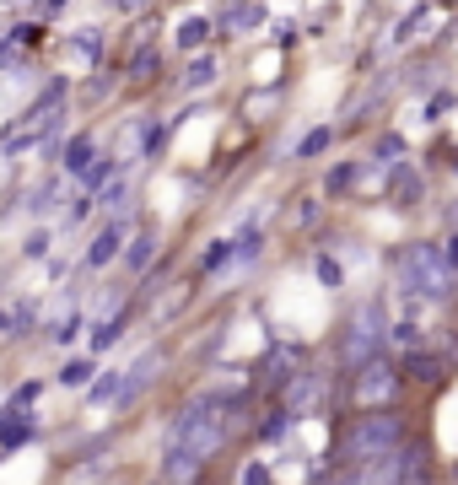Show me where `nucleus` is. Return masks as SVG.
<instances>
[{"instance_id":"nucleus-1","label":"nucleus","mask_w":458,"mask_h":485,"mask_svg":"<svg viewBox=\"0 0 458 485\" xmlns=\"http://www.w3.org/2000/svg\"><path fill=\"white\" fill-rule=\"evenodd\" d=\"M237 426H243V394H200L167 415L157 458H194L211 469V458H221Z\"/></svg>"},{"instance_id":"nucleus-2","label":"nucleus","mask_w":458,"mask_h":485,"mask_svg":"<svg viewBox=\"0 0 458 485\" xmlns=\"http://www.w3.org/2000/svg\"><path fill=\"white\" fill-rule=\"evenodd\" d=\"M410 437V415L400 404H367L335 432V480H356V469H367L372 458L394 453Z\"/></svg>"},{"instance_id":"nucleus-3","label":"nucleus","mask_w":458,"mask_h":485,"mask_svg":"<svg viewBox=\"0 0 458 485\" xmlns=\"http://www.w3.org/2000/svg\"><path fill=\"white\" fill-rule=\"evenodd\" d=\"M394 286L410 292V297H421V302L447 308L458 297V270L442 259L437 238H410V243L394 248Z\"/></svg>"},{"instance_id":"nucleus-4","label":"nucleus","mask_w":458,"mask_h":485,"mask_svg":"<svg viewBox=\"0 0 458 485\" xmlns=\"http://www.w3.org/2000/svg\"><path fill=\"white\" fill-rule=\"evenodd\" d=\"M388 345V308L383 297H361L345 324H340V340H335V367L340 372H356L361 362H372L377 351Z\"/></svg>"},{"instance_id":"nucleus-5","label":"nucleus","mask_w":458,"mask_h":485,"mask_svg":"<svg viewBox=\"0 0 458 485\" xmlns=\"http://www.w3.org/2000/svg\"><path fill=\"white\" fill-rule=\"evenodd\" d=\"M405 388H410V383H405V367L388 362L383 351H377L372 362H361L356 372H345V394H351L356 410H367V404H400Z\"/></svg>"},{"instance_id":"nucleus-6","label":"nucleus","mask_w":458,"mask_h":485,"mask_svg":"<svg viewBox=\"0 0 458 485\" xmlns=\"http://www.w3.org/2000/svg\"><path fill=\"white\" fill-rule=\"evenodd\" d=\"M356 480H383V485H415V480H431V448L405 437L394 453L372 458L367 469H356Z\"/></svg>"},{"instance_id":"nucleus-7","label":"nucleus","mask_w":458,"mask_h":485,"mask_svg":"<svg viewBox=\"0 0 458 485\" xmlns=\"http://www.w3.org/2000/svg\"><path fill=\"white\" fill-rule=\"evenodd\" d=\"M162 372H167V351H157V345H151V351H141L136 362L124 367V383H119V394H113V415H124V410L136 404V399H141V394L162 378Z\"/></svg>"},{"instance_id":"nucleus-8","label":"nucleus","mask_w":458,"mask_h":485,"mask_svg":"<svg viewBox=\"0 0 458 485\" xmlns=\"http://www.w3.org/2000/svg\"><path fill=\"white\" fill-rule=\"evenodd\" d=\"M400 367H405V383H415V388H442V383L458 372V356H453V351H431V345H415V351L400 356Z\"/></svg>"},{"instance_id":"nucleus-9","label":"nucleus","mask_w":458,"mask_h":485,"mask_svg":"<svg viewBox=\"0 0 458 485\" xmlns=\"http://www.w3.org/2000/svg\"><path fill=\"white\" fill-rule=\"evenodd\" d=\"M129 232H136V216H129V211H113L103 227H97V238H92V248H87V270H108L119 254H124V243H129Z\"/></svg>"},{"instance_id":"nucleus-10","label":"nucleus","mask_w":458,"mask_h":485,"mask_svg":"<svg viewBox=\"0 0 458 485\" xmlns=\"http://www.w3.org/2000/svg\"><path fill=\"white\" fill-rule=\"evenodd\" d=\"M383 199L388 205H400V211H410V205H421L426 199V173L415 168V162H388V173H383Z\"/></svg>"},{"instance_id":"nucleus-11","label":"nucleus","mask_w":458,"mask_h":485,"mask_svg":"<svg viewBox=\"0 0 458 485\" xmlns=\"http://www.w3.org/2000/svg\"><path fill=\"white\" fill-rule=\"evenodd\" d=\"M157 82H162V43H151V33H141L136 49H129V59H124V87L151 92Z\"/></svg>"},{"instance_id":"nucleus-12","label":"nucleus","mask_w":458,"mask_h":485,"mask_svg":"<svg viewBox=\"0 0 458 485\" xmlns=\"http://www.w3.org/2000/svg\"><path fill=\"white\" fill-rule=\"evenodd\" d=\"M216 82H221V54H216L211 43L194 49L189 65H183V76H178V87H183V92H211Z\"/></svg>"},{"instance_id":"nucleus-13","label":"nucleus","mask_w":458,"mask_h":485,"mask_svg":"<svg viewBox=\"0 0 458 485\" xmlns=\"http://www.w3.org/2000/svg\"><path fill=\"white\" fill-rule=\"evenodd\" d=\"M33 437H38V421H33V404H6V410H0V448H6V453L27 448Z\"/></svg>"},{"instance_id":"nucleus-14","label":"nucleus","mask_w":458,"mask_h":485,"mask_svg":"<svg viewBox=\"0 0 458 485\" xmlns=\"http://www.w3.org/2000/svg\"><path fill=\"white\" fill-rule=\"evenodd\" d=\"M302 362H307L302 345H276V351L259 362V372H265V388H270V394H276V388H286V383L302 372Z\"/></svg>"},{"instance_id":"nucleus-15","label":"nucleus","mask_w":458,"mask_h":485,"mask_svg":"<svg viewBox=\"0 0 458 485\" xmlns=\"http://www.w3.org/2000/svg\"><path fill=\"white\" fill-rule=\"evenodd\" d=\"M157 248H162L157 227H136V232H129V243H124V254H119L124 275H146V270H151V259H157Z\"/></svg>"},{"instance_id":"nucleus-16","label":"nucleus","mask_w":458,"mask_h":485,"mask_svg":"<svg viewBox=\"0 0 458 485\" xmlns=\"http://www.w3.org/2000/svg\"><path fill=\"white\" fill-rule=\"evenodd\" d=\"M129 318H136V302H119L113 313H103L97 324H92V356H103V351H113V345L124 340V329H129Z\"/></svg>"},{"instance_id":"nucleus-17","label":"nucleus","mask_w":458,"mask_h":485,"mask_svg":"<svg viewBox=\"0 0 458 485\" xmlns=\"http://www.w3.org/2000/svg\"><path fill=\"white\" fill-rule=\"evenodd\" d=\"M270 12L259 6V0H227V12L216 17V33H227V38H243V33H253L259 22H265Z\"/></svg>"},{"instance_id":"nucleus-18","label":"nucleus","mask_w":458,"mask_h":485,"mask_svg":"<svg viewBox=\"0 0 458 485\" xmlns=\"http://www.w3.org/2000/svg\"><path fill=\"white\" fill-rule=\"evenodd\" d=\"M361 173H367V157L356 162H335L330 173H323V199H351L361 189Z\"/></svg>"},{"instance_id":"nucleus-19","label":"nucleus","mask_w":458,"mask_h":485,"mask_svg":"<svg viewBox=\"0 0 458 485\" xmlns=\"http://www.w3.org/2000/svg\"><path fill=\"white\" fill-rule=\"evenodd\" d=\"M259 254H265V227H259V216H248L232 238V270H253Z\"/></svg>"},{"instance_id":"nucleus-20","label":"nucleus","mask_w":458,"mask_h":485,"mask_svg":"<svg viewBox=\"0 0 458 485\" xmlns=\"http://www.w3.org/2000/svg\"><path fill=\"white\" fill-rule=\"evenodd\" d=\"M216 38V17H206V12H189L178 27H173V43L183 49V54H194V49H206Z\"/></svg>"},{"instance_id":"nucleus-21","label":"nucleus","mask_w":458,"mask_h":485,"mask_svg":"<svg viewBox=\"0 0 458 485\" xmlns=\"http://www.w3.org/2000/svg\"><path fill=\"white\" fill-rule=\"evenodd\" d=\"M65 178H71V173L59 168V173H49L38 189H27V216H49V211H54V205L65 199Z\"/></svg>"},{"instance_id":"nucleus-22","label":"nucleus","mask_w":458,"mask_h":485,"mask_svg":"<svg viewBox=\"0 0 458 485\" xmlns=\"http://www.w3.org/2000/svg\"><path fill=\"white\" fill-rule=\"evenodd\" d=\"M92 157H97V135H92V129H76L71 141H65V152H59V168L76 178V173H82V168H87Z\"/></svg>"},{"instance_id":"nucleus-23","label":"nucleus","mask_w":458,"mask_h":485,"mask_svg":"<svg viewBox=\"0 0 458 485\" xmlns=\"http://www.w3.org/2000/svg\"><path fill=\"white\" fill-rule=\"evenodd\" d=\"M297 421H302V415H297V410H286V404H276V410H265V421H259V426H253V437H259V442H286V437L297 432Z\"/></svg>"},{"instance_id":"nucleus-24","label":"nucleus","mask_w":458,"mask_h":485,"mask_svg":"<svg viewBox=\"0 0 458 485\" xmlns=\"http://www.w3.org/2000/svg\"><path fill=\"white\" fill-rule=\"evenodd\" d=\"M437 17V0H415V6L394 22V43H415V38H426V22Z\"/></svg>"},{"instance_id":"nucleus-25","label":"nucleus","mask_w":458,"mask_h":485,"mask_svg":"<svg viewBox=\"0 0 458 485\" xmlns=\"http://www.w3.org/2000/svg\"><path fill=\"white\" fill-rule=\"evenodd\" d=\"M129 194H136V178H129V168H119L103 189H97V211H129Z\"/></svg>"},{"instance_id":"nucleus-26","label":"nucleus","mask_w":458,"mask_h":485,"mask_svg":"<svg viewBox=\"0 0 458 485\" xmlns=\"http://www.w3.org/2000/svg\"><path fill=\"white\" fill-rule=\"evenodd\" d=\"M335 141H340V129H335V124H313L302 141H297V152H291V157H297V162H318L323 152H335Z\"/></svg>"},{"instance_id":"nucleus-27","label":"nucleus","mask_w":458,"mask_h":485,"mask_svg":"<svg viewBox=\"0 0 458 485\" xmlns=\"http://www.w3.org/2000/svg\"><path fill=\"white\" fill-rule=\"evenodd\" d=\"M221 270H232V238H211L206 243L200 264H194V281H211V275H221Z\"/></svg>"},{"instance_id":"nucleus-28","label":"nucleus","mask_w":458,"mask_h":485,"mask_svg":"<svg viewBox=\"0 0 458 485\" xmlns=\"http://www.w3.org/2000/svg\"><path fill=\"white\" fill-rule=\"evenodd\" d=\"M119 168H124V162H119V152H97V157H92V162H87V168L76 173V184H82L87 194H97V189H103V184H108V178L119 173Z\"/></svg>"},{"instance_id":"nucleus-29","label":"nucleus","mask_w":458,"mask_h":485,"mask_svg":"<svg viewBox=\"0 0 458 485\" xmlns=\"http://www.w3.org/2000/svg\"><path fill=\"white\" fill-rule=\"evenodd\" d=\"M388 345H394V351H415V345H426V329H421V313H405V318H388Z\"/></svg>"},{"instance_id":"nucleus-30","label":"nucleus","mask_w":458,"mask_h":485,"mask_svg":"<svg viewBox=\"0 0 458 485\" xmlns=\"http://www.w3.org/2000/svg\"><path fill=\"white\" fill-rule=\"evenodd\" d=\"M119 87H124V76H119V71H108V65H97V76L87 82V92H82V98H87V108H103Z\"/></svg>"},{"instance_id":"nucleus-31","label":"nucleus","mask_w":458,"mask_h":485,"mask_svg":"<svg viewBox=\"0 0 458 485\" xmlns=\"http://www.w3.org/2000/svg\"><path fill=\"white\" fill-rule=\"evenodd\" d=\"M405 152H410V141H405V135H400V129H383V135H377V141H372V152H367V157L388 168V162H400Z\"/></svg>"},{"instance_id":"nucleus-32","label":"nucleus","mask_w":458,"mask_h":485,"mask_svg":"<svg viewBox=\"0 0 458 485\" xmlns=\"http://www.w3.org/2000/svg\"><path fill=\"white\" fill-rule=\"evenodd\" d=\"M92 372H97V362H92V356H71V362L54 372V383H59V388H87V383H92Z\"/></svg>"},{"instance_id":"nucleus-33","label":"nucleus","mask_w":458,"mask_h":485,"mask_svg":"<svg viewBox=\"0 0 458 485\" xmlns=\"http://www.w3.org/2000/svg\"><path fill=\"white\" fill-rule=\"evenodd\" d=\"M82 329H92V324H87V313H82V308H71V313H59V318L49 324V340H54V345H71Z\"/></svg>"},{"instance_id":"nucleus-34","label":"nucleus","mask_w":458,"mask_h":485,"mask_svg":"<svg viewBox=\"0 0 458 485\" xmlns=\"http://www.w3.org/2000/svg\"><path fill=\"white\" fill-rule=\"evenodd\" d=\"M71 49H76V54L92 65V71H97V65H103V27H97V22H92V27H82V33L71 38Z\"/></svg>"},{"instance_id":"nucleus-35","label":"nucleus","mask_w":458,"mask_h":485,"mask_svg":"<svg viewBox=\"0 0 458 485\" xmlns=\"http://www.w3.org/2000/svg\"><path fill=\"white\" fill-rule=\"evenodd\" d=\"M119 383H124V372H119V367H113V372H92V383H87L82 394H87L92 404H113V394H119Z\"/></svg>"},{"instance_id":"nucleus-36","label":"nucleus","mask_w":458,"mask_h":485,"mask_svg":"<svg viewBox=\"0 0 458 485\" xmlns=\"http://www.w3.org/2000/svg\"><path fill=\"white\" fill-rule=\"evenodd\" d=\"M313 275H318V286H330V292H340V286H345V264H340V259H330V254H318V259H313Z\"/></svg>"},{"instance_id":"nucleus-37","label":"nucleus","mask_w":458,"mask_h":485,"mask_svg":"<svg viewBox=\"0 0 458 485\" xmlns=\"http://www.w3.org/2000/svg\"><path fill=\"white\" fill-rule=\"evenodd\" d=\"M92 211H97V194L76 189V194H71V205H65V227H82V222H87Z\"/></svg>"},{"instance_id":"nucleus-38","label":"nucleus","mask_w":458,"mask_h":485,"mask_svg":"<svg viewBox=\"0 0 458 485\" xmlns=\"http://www.w3.org/2000/svg\"><path fill=\"white\" fill-rule=\"evenodd\" d=\"M453 103H458V92H453V87H437V92L426 98V113H421V119H426V124H437V119H447V108H453Z\"/></svg>"},{"instance_id":"nucleus-39","label":"nucleus","mask_w":458,"mask_h":485,"mask_svg":"<svg viewBox=\"0 0 458 485\" xmlns=\"http://www.w3.org/2000/svg\"><path fill=\"white\" fill-rule=\"evenodd\" d=\"M6 38H17L22 49H33V43H43V22H33V17H27V22H12Z\"/></svg>"},{"instance_id":"nucleus-40","label":"nucleus","mask_w":458,"mask_h":485,"mask_svg":"<svg viewBox=\"0 0 458 485\" xmlns=\"http://www.w3.org/2000/svg\"><path fill=\"white\" fill-rule=\"evenodd\" d=\"M33 324H38V302H17V308H12V340L27 334Z\"/></svg>"},{"instance_id":"nucleus-41","label":"nucleus","mask_w":458,"mask_h":485,"mask_svg":"<svg viewBox=\"0 0 458 485\" xmlns=\"http://www.w3.org/2000/svg\"><path fill=\"white\" fill-rule=\"evenodd\" d=\"M49 243H54V238H49L43 227H38V232H27V243H22V259H43V254H49Z\"/></svg>"},{"instance_id":"nucleus-42","label":"nucleus","mask_w":458,"mask_h":485,"mask_svg":"<svg viewBox=\"0 0 458 485\" xmlns=\"http://www.w3.org/2000/svg\"><path fill=\"white\" fill-rule=\"evenodd\" d=\"M38 394H43V378H27L12 388V404H38Z\"/></svg>"},{"instance_id":"nucleus-43","label":"nucleus","mask_w":458,"mask_h":485,"mask_svg":"<svg viewBox=\"0 0 458 485\" xmlns=\"http://www.w3.org/2000/svg\"><path fill=\"white\" fill-rule=\"evenodd\" d=\"M437 87V65H415L410 71V92H431Z\"/></svg>"},{"instance_id":"nucleus-44","label":"nucleus","mask_w":458,"mask_h":485,"mask_svg":"<svg viewBox=\"0 0 458 485\" xmlns=\"http://www.w3.org/2000/svg\"><path fill=\"white\" fill-rule=\"evenodd\" d=\"M437 248H442V259L458 270V227H453V232H442V238H437Z\"/></svg>"},{"instance_id":"nucleus-45","label":"nucleus","mask_w":458,"mask_h":485,"mask_svg":"<svg viewBox=\"0 0 458 485\" xmlns=\"http://www.w3.org/2000/svg\"><path fill=\"white\" fill-rule=\"evenodd\" d=\"M108 464H71V480H103Z\"/></svg>"},{"instance_id":"nucleus-46","label":"nucleus","mask_w":458,"mask_h":485,"mask_svg":"<svg viewBox=\"0 0 458 485\" xmlns=\"http://www.w3.org/2000/svg\"><path fill=\"white\" fill-rule=\"evenodd\" d=\"M276 43L291 49V43H297V22H276Z\"/></svg>"},{"instance_id":"nucleus-47","label":"nucleus","mask_w":458,"mask_h":485,"mask_svg":"<svg viewBox=\"0 0 458 485\" xmlns=\"http://www.w3.org/2000/svg\"><path fill=\"white\" fill-rule=\"evenodd\" d=\"M243 480H248V485H265V480H270V464H248Z\"/></svg>"},{"instance_id":"nucleus-48","label":"nucleus","mask_w":458,"mask_h":485,"mask_svg":"<svg viewBox=\"0 0 458 485\" xmlns=\"http://www.w3.org/2000/svg\"><path fill=\"white\" fill-rule=\"evenodd\" d=\"M0 340H12V308H0Z\"/></svg>"},{"instance_id":"nucleus-49","label":"nucleus","mask_w":458,"mask_h":485,"mask_svg":"<svg viewBox=\"0 0 458 485\" xmlns=\"http://www.w3.org/2000/svg\"><path fill=\"white\" fill-rule=\"evenodd\" d=\"M71 0H43V17H54V12H65Z\"/></svg>"},{"instance_id":"nucleus-50","label":"nucleus","mask_w":458,"mask_h":485,"mask_svg":"<svg viewBox=\"0 0 458 485\" xmlns=\"http://www.w3.org/2000/svg\"><path fill=\"white\" fill-rule=\"evenodd\" d=\"M447 227H458V205H453V211H447Z\"/></svg>"},{"instance_id":"nucleus-51","label":"nucleus","mask_w":458,"mask_h":485,"mask_svg":"<svg viewBox=\"0 0 458 485\" xmlns=\"http://www.w3.org/2000/svg\"><path fill=\"white\" fill-rule=\"evenodd\" d=\"M453 173H458V157H453Z\"/></svg>"},{"instance_id":"nucleus-52","label":"nucleus","mask_w":458,"mask_h":485,"mask_svg":"<svg viewBox=\"0 0 458 485\" xmlns=\"http://www.w3.org/2000/svg\"><path fill=\"white\" fill-rule=\"evenodd\" d=\"M453 480H458V469H453Z\"/></svg>"},{"instance_id":"nucleus-53","label":"nucleus","mask_w":458,"mask_h":485,"mask_svg":"<svg viewBox=\"0 0 458 485\" xmlns=\"http://www.w3.org/2000/svg\"><path fill=\"white\" fill-rule=\"evenodd\" d=\"M453 27H458V17H453Z\"/></svg>"}]
</instances>
